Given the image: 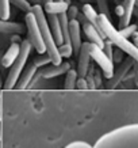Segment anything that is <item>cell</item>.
<instances>
[{
  "mask_svg": "<svg viewBox=\"0 0 138 148\" xmlns=\"http://www.w3.org/2000/svg\"><path fill=\"white\" fill-rule=\"evenodd\" d=\"M115 12H116V15L118 16H123V14H125V7H123V4H119L118 7L115 8Z\"/></svg>",
  "mask_w": 138,
  "mask_h": 148,
  "instance_id": "4dcf8cb0",
  "label": "cell"
},
{
  "mask_svg": "<svg viewBox=\"0 0 138 148\" xmlns=\"http://www.w3.org/2000/svg\"><path fill=\"white\" fill-rule=\"evenodd\" d=\"M11 1L10 0H0V18L1 21H8L11 14Z\"/></svg>",
  "mask_w": 138,
  "mask_h": 148,
  "instance_id": "d6986e66",
  "label": "cell"
},
{
  "mask_svg": "<svg viewBox=\"0 0 138 148\" xmlns=\"http://www.w3.org/2000/svg\"><path fill=\"white\" fill-rule=\"evenodd\" d=\"M65 148H94V145L88 144L87 141H72Z\"/></svg>",
  "mask_w": 138,
  "mask_h": 148,
  "instance_id": "484cf974",
  "label": "cell"
},
{
  "mask_svg": "<svg viewBox=\"0 0 138 148\" xmlns=\"http://www.w3.org/2000/svg\"><path fill=\"white\" fill-rule=\"evenodd\" d=\"M96 4H98L99 14L106 15L107 18H110V8H108V1H107V0H96Z\"/></svg>",
  "mask_w": 138,
  "mask_h": 148,
  "instance_id": "cb8c5ba5",
  "label": "cell"
},
{
  "mask_svg": "<svg viewBox=\"0 0 138 148\" xmlns=\"http://www.w3.org/2000/svg\"><path fill=\"white\" fill-rule=\"evenodd\" d=\"M81 23L79 22V19H72L69 21V36H71V44L73 46V52L76 54H79L83 45L81 41Z\"/></svg>",
  "mask_w": 138,
  "mask_h": 148,
  "instance_id": "9c48e42d",
  "label": "cell"
},
{
  "mask_svg": "<svg viewBox=\"0 0 138 148\" xmlns=\"http://www.w3.org/2000/svg\"><path fill=\"white\" fill-rule=\"evenodd\" d=\"M48 22H49L50 30L53 33V37H54V40H56V42H57V45L64 44L65 41H64L63 30H61V23H60L58 15H52V14H50L49 16H48Z\"/></svg>",
  "mask_w": 138,
  "mask_h": 148,
  "instance_id": "2e32d148",
  "label": "cell"
},
{
  "mask_svg": "<svg viewBox=\"0 0 138 148\" xmlns=\"http://www.w3.org/2000/svg\"><path fill=\"white\" fill-rule=\"evenodd\" d=\"M112 44L111 41L108 40V38H106V42H104V46H103V50H104V53L108 56V58H114V50H112Z\"/></svg>",
  "mask_w": 138,
  "mask_h": 148,
  "instance_id": "d4e9b609",
  "label": "cell"
},
{
  "mask_svg": "<svg viewBox=\"0 0 138 148\" xmlns=\"http://www.w3.org/2000/svg\"><path fill=\"white\" fill-rule=\"evenodd\" d=\"M27 1H30L33 5H37V4H41V5H42V0H27Z\"/></svg>",
  "mask_w": 138,
  "mask_h": 148,
  "instance_id": "d6a6232c",
  "label": "cell"
},
{
  "mask_svg": "<svg viewBox=\"0 0 138 148\" xmlns=\"http://www.w3.org/2000/svg\"><path fill=\"white\" fill-rule=\"evenodd\" d=\"M76 88H79V90H87V88H88L87 79H85V77L79 76V79H77V84H76Z\"/></svg>",
  "mask_w": 138,
  "mask_h": 148,
  "instance_id": "f1b7e54d",
  "label": "cell"
},
{
  "mask_svg": "<svg viewBox=\"0 0 138 148\" xmlns=\"http://www.w3.org/2000/svg\"><path fill=\"white\" fill-rule=\"evenodd\" d=\"M31 48H33V45L29 40H23L20 42V53H19L18 58L15 60V63L10 67V72H8V75H7V79H5L4 87L7 90L15 88V86H16L19 77L22 75L23 69H24V65H26L27 58L30 56Z\"/></svg>",
  "mask_w": 138,
  "mask_h": 148,
  "instance_id": "3957f363",
  "label": "cell"
},
{
  "mask_svg": "<svg viewBox=\"0 0 138 148\" xmlns=\"http://www.w3.org/2000/svg\"><path fill=\"white\" fill-rule=\"evenodd\" d=\"M0 139H1V132H0Z\"/></svg>",
  "mask_w": 138,
  "mask_h": 148,
  "instance_id": "8d00e7d4",
  "label": "cell"
},
{
  "mask_svg": "<svg viewBox=\"0 0 138 148\" xmlns=\"http://www.w3.org/2000/svg\"><path fill=\"white\" fill-rule=\"evenodd\" d=\"M134 63H135V60H134L133 57H130V56L127 58H125V60H122V61L119 63L118 69H116V71H114V75L108 79L107 88H108V90H112V88L118 87V84H119L120 82H123V79L126 77V75H127L129 69L134 65Z\"/></svg>",
  "mask_w": 138,
  "mask_h": 148,
  "instance_id": "8992f818",
  "label": "cell"
},
{
  "mask_svg": "<svg viewBox=\"0 0 138 148\" xmlns=\"http://www.w3.org/2000/svg\"><path fill=\"white\" fill-rule=\"evenodd\" d=\"M37 71H38V67H37L35 64L34 63L30 64V65L22 72V75L19 77V80H18V83H16V86H15V88H18V90H26V88H29V86L31 83L33 77L35 76Z\"/></svg>",
  "mask_w": 138,
  "mask_h": 148,
  "instance_id": "8fae6325",
  "label": "cell"
},
{
  "mask_svg": "<svg viewBox=\"0 0 138 148\" xmlns=\"http://www.w3.org/2000/svg\"><path fill=\"white\" fill-rule=\"evenodd\" d=\"M77 79H79V72L77 69H69L65 73V80H64V88L65 90H75L76 84H77Z\"/></svg>",
  "mask_w": 138,
  "mask_h": 148,
  "instance_id": "ac0fdd59",
  "label": "cell"
},
{
  "mask_svg": "<svg viewBox=\"0 0 138 148\" xmlns=\"http://www.w3.org/2000/svg\"><path fill=\"white\" fill-rule=\"evenodd\" d=\"M10 1H11V4H14L16 8H19L23 12L27 14L33 11V4L30 1H27V0H10Z\"/></svg>",
  "mask_w": 138,
  "mask_h": 148,
  "instance_id": "ffe728a7",
  "label": "cell"
},
{
  "mask_svg": "<svg viewBox=\"0 0 138 148\" xmlns=\"http://www.w3.org/2000/svg\"><path fill=\"white\" fill-rule=\"evenodd\" d=\"M99 19H100V25H102V29L104 32V36L106 38L111 41L115 46H118L120 50H123L125 53H127L130 57H133L135 60V63H138V48L135 46L134 42H130L129 38H126L120 34L115 27L112 26L110 18H107L106 15H102L99 14Z\"/></svg>",
  "mask_w": 138,
  "mask_h": 148,
  "instance_id": "7a4b0ae2",
  "label": "cell"
},
{
  "mask_svg": "<svg viewBox=\"0 0 138 148\" xmlns=\"http://www.w3.org/2000/svg\"><path fill=\"white\" fill-rule=\"evenodd\" d=\"M135 1H137V0H123L125 14H123V16H120L119 18V27L120 29L130 25L133 12H134V10H135Z\"/></svg>",
  "mask_w": 138,
  "mask_h": 148,
  "instance_id": "e0dca14e",
  "label": "cell"
},
{
  "mask_svg": "<svg viewBox=\"0 0 138 148\" xmlns=\"http://www.w3.org/2000/svg\"><path fill=\"white\" fill-rule=\"evenodd\" d=\"M69 8V3L67 0H53L48 4H44V10L48 15H60V14L67 12Z\"/></svg>",
  "mask_w": 138,
  "mask_h": 148,
  "instance_id": "9a60e30c",
  "label": "cell"
},
{
  "mask_svg": "<svg viewBox=\"0 0 138 148\" xmlns=\"http://www.w3.org/2000/svg\"><path fill=\"white\" fill-rule=\"evenodd\" d=\"M85 79H87V83H88V88H91V90H95V88H96V83H95V75H94V72H89V73H87Z\"/></svg>",
  "mask_w": 138,
  "mask_h": 148,
  "instance_id": "83f0119b",
  "label": "cell"
},
{
  "mask_svg": "<svg viewBox=\"0 0 138 148\" xmlns=\"http://www.w3.org/2000/svg\"><path fill=\"white\" fill-rule=\"evenodd\" d=\"M79 10H77V7L76 5H69V8H68L67 11V15L68 18H69V21H72V19H77V16H79Z\"/></svg>",
  "mask_w": 138,
  "mask_h": 148,
  "instance_id": "4316f807",
  "label": "cell"
},
{
  "mask_svg": "<svg viewBox=\"0 0 138 148\" xmlns=\"http://www.w3.org/2000/svg\"><path fill=\"white\" fill-rule=\"evenodd\" d=\"M135 7H137V8H138V0H137V1H135Z\"/></svg>",
  "mask_w": 138,
  "mask_h": 148,
  "instance_id": "d590c367",
  "label": "cell"
},
{
  "mask_svg": "<svg viewBox=\"0 0 138 148\" xmlns=\"http://www.w3.org/2000/svg\"><path fill=\"white\" fill-rule=\"evenodd\" d=\"M50 1H53V0H42V5H44V4H48V3H50Z\"/></svg>",
  "mask_w": 138,
  "mask_h": 148,
  "instance_id": "e575fe53",
  "label": "cell"
},
{
  "mask_svg": "<svg viewBox=\"0 0 138 148\" xmlns=\"http://www.w3.org/2000/svg\"><path fill=\"white\" fill-rule=\"evenodd\" d=\"M89 53H91V58H94L95 63L102 69L103 76L110 79L114 75V71H115L114 69V61L111 58H108V56L104 53V50L100 46H98L96 44H92V42H89Z\"/></svg>",
  "mask_w": 138,
  "mask_h": 148,
  "instance_id": "5b68a950",
  "label": "cell"
},
{
  "mask_svg": "<svg viewBox=\"0 0 138 148\" xmlns=\"http://www.w3.org/2000/svg\"><path fill=\"white\" fill-rule=\"evenodd\" d=\"M137 30H138V25H129V26H126V27H122L119 30V33L123 37L129 38V37H133L137 33Z\"/></svg>",
  "mask_w": 138,
  "mask_h": 148,
  "instance_id": "603a6c76",
  "label": "cell"
},
{
  "mask_svg": "<svg viewBox=\"0 0 138 148\" xmlns=\"http://www.w3.org/2000/svg\"><path fill=\"white\" fill-rule=\"evenodd\" d=\"M94 148H138V124L123 125L107 132Z\"/></svg>",
  "mask_w": 138,
  "mask_h": 148,
  "instance_id": "6da1fadb",
  "label": "cell"
},
{
  "mask_svg": "<svg viewBox=\"0 0 138 148\" xmlns=\"http://www.w3.org/2000/svg\"><path fill=\"white\" fill-rule=\"evenodd\" d=\"M33 63L35 64L38 68H42V67H46V65L52 64V58H50V56L48 53H42V54H39L38 57L34 58Z\"/></svg>",
  "mask_w": 138,
  "mask_h": 148,
  "instance_id": "7402d4cb",
  "label": "cell"
},
{
  "mask_svg": "<svg viewBox=\"0 0 138 148\" xmlns=\"http://www.w3.org/2000/svg\"><path fill=\"white\" fill-rule=\"evenodd\" d=\"M122 53H125V52H123V50H120V52H118V53H115V52H114V58H112V61H114V63H120V61H122Z\"/></svg>",
  "mask_w": 138,
  "mask_h": 148,
  "instance_id": "f546056e",
  "label": "cell"
},
{
  "mask_svg": "<svg viewBox=\"0 0 138 148\" xmlns=\"http://www.w3.org/2000/svg\"><path fill=\"white\" fill-rule=\"evenodd\" d=\"M133 42H134V44H135V46H137V48H138V32H137V33H135V34H134V36H133Z\"/></svg>",
  "mask_w": 138,
  "mask_h": 148,
  "instance_id": "836d02e7",
  "label": "cell"
},
{
  "mask_svg": "<svg viewBox=\"0 0 138 148\" xmlns=\"http://www.w3.org/2000/svg\"><path fill=\"white\" fill-rule=\"evenodd\" d=\"M19 53H20V42H11V45L7 49V52L3 54L1 65L4 68H10L15 63V60L18 58Z\"/></svg>",
  "mask_w": 138,
  "mask_h": 148,
  "instance_id": "7c38bea8",
  "label": "cell"
},
{
  "mask_svg": "<svg viewBox=\"0 0 138 148\" xmlns=\"http://www.w3.org/2000/svg\"><path fill=\"white\" fill-rule=\"evenodd\" d=\"M0 118H1V113H0Z\"/></svg>",
  "mask_w": 138,
  "mask_h": 148,
  "instance_id": "74e56055",
  "label": "cell"
},
{
  "mask_svg": "<svg viewBox=\"0 0 138 148\" xmlns=\"http://www.w3.org/2000/svg\"><path fill=\"white\" fill-rule=\"evenodd\" d=\"M24 26L18 22H10V21H0V32L8 36H20L24 33Z\"/></svg>",
  "mask_w": 138,
  "mask_h": 148,
  "instance_id": "5bb4252c",
  "label": "cell"
},
{
  "mask_svg": "<svg viewBox=\"0 0 138 148\" xmlns=\"http://www.w3.org/2000/svg\"><path fill=\"white\" fill-rule=\"evenodd\" d=\"M58 52L61 54V57H71L72 54L75 53L73 52V46H72L71 42H64L61 45H58Z\"/></svg>",
  "mask_w": 138,
  "mask_h": 148,
  "instance_id": "44dd1931",
  "label": "cell"
},
{
  "mask_svg": "<svg viewBox=\"0 0 138 148\" xmlns=\"http://www.w3.org/2000/svg\"><path fill=\"white\" fill-rule=\"evenodd\" d=\"M89 60H91V53H89V42H83L81 49L79 52V64H77V72L79 76L85 77L89 69Z\"/></svg>",
  "mask_w": 138,
  "mask_h": 148,
  "instance_id": "30bf717a",
  "label": "cell"
},
{
  "mask_svg": "<svg viewBox=\"0 0 138 148\" xmlns=\"http://www.w3.org/2000/svg\"><path fill=\"white\" fill-rule=\"evenodd\" d=\"M134 83L138 87V63H134Z\"/></svg>",
  "mask_w": 138,
  "mask_h": 148,
  "instance_id": "1f68e13d",
  "label": "cell"
},
{
  "mask_svg": "<svg viewBox=\"0 0 138 148\" xmlns=\"http://www.w3.org/2000/svg\"><path fill=\"white\" fill-rule=\"evenodd\" d=\"M83 14L85 15V18L88 19V22H91L96 27V30L100 33V36L106 40V36H104V32L102 29V25H100V19H99V14L96 12V10L92 7L91 4H84L83 5Z\"/></svg>",
  "mask_w": 138,
  "mask_h": 148,
  "instance_id": "4fadbf2b",
  "label": "cell"
},
{
  "mask_svg": "<svg viewBox=\"0 0 138 148\" xmlns=\"http://www.w3.org/2000/svg\"><path fill=\"white\" fill-rule=\"evenodd\" d=\"M69 69H71V64L68 61H63L61 64H49V65H46L39 71V75L44 79H52V77H57L60 75L67 73Z\"/></svg>",
  "mask_w": 138,
  "mask_h": 148,
  "instance_id": "ba28073f",
  "label": "cell"
},
{
  "mask_svg": "<svg viewBox=\"0 0 138 148\" xmlns=\"http://www.w3.org/2000/svg\"><path fill=\"white\" fill-rule=\"evenodd\" d=\"M79 22L81 23V29H83V32H84L85 37L89 40V42H92V44H96L98 46H100L103 49V46H104V42L106 40L100 36V33L96 30V27L92 25L91 22H88V19L85 18L84 14H79Z\"/></svg>",
  "mask_w": 138,
  "mask_h": 148,
  "instance_id": "52a82bcc",
  "label": "cell"
},
{
  "mask_svg": "<svg viewBox=\"0 0 138 148\" xmlns=\"http://www.w3.org/2000/svg\"><path fill=\"white\" fill-rule=\"evenodd\" d=\"M24 22H26L27 36H29L27 40L31 42L33 48L38 52V54L46 53V45H45V41H44V38H42V33H41L39 25L37 22V18L33 11L26 14Z\"/></svg>",
  "mask_w": 138,
  "mask_h": 148,
  "instance_id": "277c9868",
  "label": "cell"
}]
</instances>
